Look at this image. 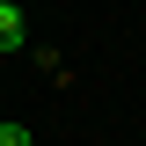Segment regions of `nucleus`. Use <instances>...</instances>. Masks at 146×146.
Listing matches in <instances>:
<instances>
[{
    "label": "nucleus",
    "instance_id": "nucleus-1",
    "mask_svg": "<svg viewBox=\"0 0 146 146\" xmlns=\"http://www.w3.org/2000/svg\"><path fill=\"white\" fill-rule=\"evenodd\" d=\"M29 44V29H22V0H7L0 7V51H22Z\"/></svg>",
    "mask_w": 146,
    "mask_h": 146
},
{
    "label": "nucleus",
    "instance_id": "nucleus-2",
    "mask_svg": "<svg viewBox=\"0 0 146 146\" xmlns=\"http://www.w3.org/2000/svg\"><path fill=\"white\" fill-rule=\"evenodd\" d=\"M0 146H36V139H29V124H7L0 117Z\"/></svg>",
    "mask_w": 146,
    "mask_h": 146
}]
</instances>
